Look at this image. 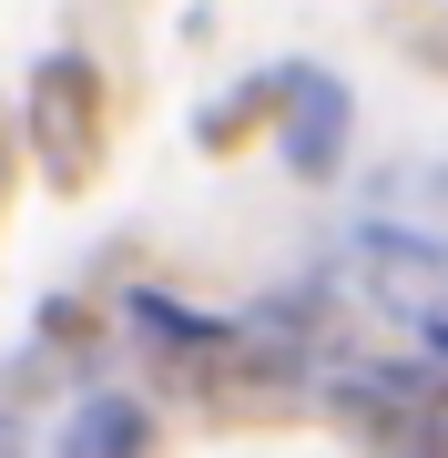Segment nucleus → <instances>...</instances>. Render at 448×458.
I'll use <instances>...</instances> for the list:
<instances>
[{
  "instance_id": "nucleus-3",
  "label": "nucleus",
  "mask_w": 448,
  "mask_h": 458,
  "mask_svg": "<svg viewBox=\"0 0 448 458\" xmlns=\"http://www.w3.org/2000/svg\"><path fill=\"white\" fill-rule=\"evenodd\" d=\"M62 458H143V408L133 397H82L62 428Z\"/></svg>"
},
{
  "instance_id": "nucleus-5",
  "label": "nucleus",
  "mask_w": 448,
  "mask_h": 458,
  "mask_svg": "<svg viewBox=\"0 0 448 458\" xmlns=\"http://www.w3.org/2000/svg\"><path fill=\"white\" fill-rule=\"evenodd\" d=\"M408 458H448V418H438V408L418 418V438H408Z\"/></svg>"
},
{
  "instance_id": "nucleus-1",
  "label": "nucleus",
  "mask_w": 448,
  "mask_h": 458,
  "mask_svg": "<svg viewBox=\"0 0 448 458\" xmlns=\"http://www.w3.org/2000/svg\"><path fill=\"white\" fill-rule=\"evenodd\" d=\"M31 143L51 174H82V153H92V72L72 51H51L31 72Z\"/></svg>"
},
{
  "instance_id": "nucleus-6",
  "label": "nucleus",
  "mask_w": 448,
  "mask_h": 458,
  "mask_svg": "<svg viewBox=\"0 0 448 458\" xmlns=\"http://www.w3.org/2000/svg\"><path fill=\"white\" fill-rule=\"evenodd\" d=\"M428 346H438V357H448V316H428Z\"/></svg>"
},
{
  "instance_id": "nucleus-4",
  "label": "nucleus",
  "mask_w": 448,
  "mask_h": 458,
  "mask_svg": "<svg viewBox=\"0 0 448 458\" xmlns=\"http://www.w3.org/2000/svg\"><path fill=\"white\" fill-rule=\"evenodd\" d=\"M123 316H133L153 346H194V357H224V346H234V327H224V316H194V306H173V295H153V285H143Z\"/></svg>"
},
{
  "instance_id": "nucleus-2",
  "label": "nucleus",
  "mask_w": 448,
  "mask_h": 458,
  "mask_svg": "<svg viewBox=\"0 0 448 458\" xmlns=\"http://www.w3.org/2000/svg\"><path fill=\"white\" fill-rule=\"evenodd\" d=\"M336 153H347V82L296 72L285 82V164L296 174H336Z\"/></svg>"
}]
</instances>
